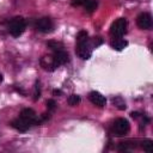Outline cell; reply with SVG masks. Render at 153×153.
Returning <instances> with one entry per match:
<instances>
[{
	"label": "cell",
	"instance_id": "6da1fadb",
	"mask_svg": "<svg viewBox=\"0 0 153 153\" xmlns=\"http://www.w3.org/2000/svg\"><path fill=\"white\" fill-rule=\"evenodd\" d=\"M26 27L25 19L23 17H14L8 24V31L13 37H19Z\"/></svg>",
	"mask_w": 153,
	"mask_h": 153
},
{
	"label": "cell",
	"instance_id": "7a4b0ae2",
	"mask_svg": "<svg viewBox=\"0 0 153 153\" xmlns=\"http://www.w3.org/2000/svg\"><path fill=\"white\" fill-rule=\"evenodd\" d=\"M129 129H130L129 122L126 118H118L114 122L111 127V133L115 136H124L129 133Z\"/></svg>",
	"mask_w": 153,
	"mask_h": 153
},
{
	"label": "cell",
	"instance_id": "3957f363",
	"mask_svg": "<svg viewBox=\"0 0 153 153\" xmlns=\"http://www.w3.org/2000/svg\"><path fill=\"white\" fill-rule=\"evenodd\" d=\"M127 26H128L127 19L126 18H118V19H116L111 24V26H110V33L114 37H122L127 32Z\"/></svg>",
	"mask_w": 153,
	"mask_h": 153
},
{
	"label": "cell",
	"instance_id": "277c9868",
	"mask_svg": "<svg viewBox=\"0 0 153 153\" xmlns=\"http://www.w3.org/2000/svg\"><path fill=\"white\" fill-rule=\"evenodd\" d=\"M75 51H76V55L81 60H88L91 57V55H92V49H91V45L88 43V39L78 42Z\"/></svg>",
	"mask_w": 153,
	"mask_h": 153
},
{
	"label": "cell",
	"instance_id": "5b68a950",
	"mask_svg": "<svg viewBox=\"0 0 153 153\" xmlns=\"http://www.w3.org/2000/svg\"><path fill=\"white\" fill-rule=\"evenodd\" d=\"M36 29L43 33H48L54 29L53 20L49 17H43L36 22Z\"/></svg>",
	"mask_w": 153,
	"mask_h": 153
},
{
	"label": "cell",
	"instance_id": "8992f818",
	"mask_svg": "<svg viewBox=\"0 0 153 153\" xmlns=\"http://www.w3.org/2000/svg\"><path fill=\"white\" fill-rule=\"evenodd\" d=\"M136 24L142 30H148L152 26V16L147 12H142L136 18Z\"/></svg>",
	"mask_w": 153,
	"mask_h": 153
},
{
	"label": "cell",
	"instance_id": "52a82bcc",
	"mask_svg": "<svg viewBox=\"0 0 153 153\" xmlns=\"http://www.w3.org/2000/svg\"><path fill=\"white\" fill-rule=\"evenodd\" d=\"M88 99L91 100V103H92L93 105H96V106H98V108H104L105 104H106L105 97H104L100 92H98V91H92V92H90Z\"/></svg>",
	"mask_w": 153,
	"mask_h": 153
},
{
	"label": "cell",
	"instance_id": "ba28073f",
	"mask_svg": "<svg viewBox=\"0 0 153 153\" xmlns=\"http://www.w3.org/2000/svg\"><path fill=\"white\" fill-rule=\"evenodd\" d=\"M31 124H32V123H31L30 121H27V120H25V118H23V117H20V116L11 122V126H12L14 129L19 130V131H26V130L30 128Z\"/></svg>",
	"mask_w": 153,
	"mask_h": 153
},
{
	"label": "cell",
	"instance_id": "9c48e42d",
	"mask_svg": "<svg viewBox=\"0 0 153 153\" xmlns=\"http://www.w3.org/2000/svg\"><path fill=\"white\" fill-rule=\"evenodd\" d=\"M51 57H53V62H54V65H55L56 68H57L59 66H61V65H65V63L69 60L68 54H67L66 51H63V50H57V51H55Z\"/></svg>",
	"mask_w": 153,
	"mask_h": 153
},
{
	"label": "cell",
	"instance_id": "30bf717a",
	"mask_svg": "<svg viewBox=\"0 0 153 153\" xmlns=\"http://www.w3.org/2000/svg\"><path fill=\"white\" fill-rule=\"evenodd\" d=\"M20 117H23V118L30 121L32 124H38V123L41 122V120L37 118L36 112H35L32 109H30V108H25V109H23V110L20 111Z\"/></svg>",
	"mask_w": 153,
	"mask_h": 153
},
{
	"label": "cell",
	"instance_id": "8fae6325",
	"mask_svg": "<svg viewBox=\"0 0 153 153\" xmlns=\"http://www.w3.org/2000/svg\"><path fill=\"white\" fill-rule=\"evenodd\" d=\"M127 45H128V42H127L126 39L121 38V37H115V39L111 42V48H114V49L117 50V51L123 50Z\"/></svg>",
	"mask_w": 153,
	"mask_h": 153
},
{
	"label": "cell",
	"instance_id": "7c38bea8",
	"mask_svg": "<svg viewBox=\"0 0 153 153\" xmlns=\"http://www.w3.org/2000/svg\"><path fill=\"white\" fill-rule=\"evenodd\" d=\"M41 66L45 69V71H54L56 67H55V65H54V62H53V57L51 56H43L42 59H41Z\"/></svg>",
	"mask_w": 153,
	"mask_h": 153
},
{
	"label": "cell",
	"instance_id": "4fadbf2b",
	"mask_svg": "<svg viewBox=\"0 0 153 153\" xmlns=\"http://www.w3.org/2000/svg\"><path fill=\"white\" fill-rule=\"evenodd\" d=\"M112 104H114L117 109H120V110H126V108H127L126 102L123 100L122 97H115V98H112Z\"/></svg>",
	"mask_w": 153,
	"mask_h": 153
},
{
	"label": "cell",
	"instance_id": "5bb4252c",
	"mask_svg": "<svg viewBox=\"0 0 153 153\" xmlns=\"http://www.w3.org/2000/svg\"><path fill=\"white\" fill-rule=\"evenodd\" d=\"M97 6H98V2H97L96 0H87V1L85 2V5H84L85 10H86L88 13L94 12L96 8H97Z\"/></svg>",
	"mask_w": 153,
	"mask_h": 153
},
{
	"label": "cell",
	"instance_id": "9a60e30c",
	"mask_svg": "<svg viewBox=\"0 0 153 153\" xmlns=\"http://www.w3.org/2000/svg\"><path fill=\"white\" fill-rule=\"evenodd\" d=\"M47 45H48V48H50L54 51L62 50V48H63V44L61 42H57V41H48L47 42Z\"/></svg>",
	"mask_w": 153,
	"mask_h": 153
},
{
	"label": "cell",
	"instance_id": "2e32d148",
	"mask_svg": "<svg viewBox=\"0 0 153 153\" xmlns=\"http://www.w3.org/2000/svg\"><path fill=\"white\" fill-rule=\"evenodd\" d=\"M80 96H78V94H71L69 97H68V99H67V102H68V104L71 105V106H75V105H78L79 103H80Z\"/></svg>",
	"mask_w": 153,
	"mask_h": 153
},
{
	"label": "cell",
	"instance_id": "e0dca14e",
	"mask_svg": "<svg viewBox=\"0 0 153 153\" xmlns=\"http://www.w3.org/2000/svg\"><path fill=\"white\" fill-rule=\"evenodd\" d=\"M141 146H142L145 152H147V153H152L153 152V142L151 140H143Z\"/></svg>",
	"mask_w": 153,
	"mask_h": 153
},
{
	"label": "cell",
	"instance_id": "ac0fdd59",
	"mask_svg": "<svg viewBox=\"0 0 153 153\" xmlns=\"http://www.w3.org/2000/svg\"><path fill=\"white\" fill-rule=\"evenodd\" d=\"M87 37H88L87 31L81 30V31H79L78 35H76V41H78V42H80V41H85V39H87Z\"/></svg>",
	"mask_w": 153,
	"mask_h": 153
},
{
	"label": "cell",
	"instance_id": "d6986e66",
	"mask_svg": "<svg viewBox=\"0 0 153 153\" xmlns=\"http://www.w3.org/2000/svg\"><path fill=\"white\" fill-rule=\"evenodd\" d=\"M39 97H41V90H39L38 84H36V86H35V92H33V100H37Z\"/></svg>",
	"mask_w": 153,
	"mask_h": 153
},
{
	"label": "cell",
	"instance_id": "ffe728a7",
	"mask_svg": "<svg viewBox=\"0 0 153 153\" xmlns=\"http://www.w3.org/2000/svg\"><path fill=\"white\" fill-rule=\"evenodd\" d=\"M45 104H47V108H48L49 110H54V109L56 108V103H55L54 99H48Z\"/></svg>",
	"mask_w": 153,
	"mask_h": 153
},
{
	"label": "cell",
	"instance_id": "44dd1931",
	"mask_svg": "<svg viewBox=\"0 0 153 153\" xmlns=\"http://www.w3.org/2000/svg\"><path fill=\"white\" fill-rule=\"evenodd\" d=\"M86 1L87 0H71V4H72V6L76 7V6H84Z\"/></svg>",
	"mask_w": 153,
	"mask_h": 153
},
{
	"label": "cell",
	"instance_id": "7402d4cb",
	"mask_svg": "<svg viewBox=\"0 0 153 153\" xmlns=\"http://www.w3.org/2000/svg\"><path fill=\"white\" fill-rule=\"evenodd\" d=\"M102 43H103V39H102L100 37H94V39H93V45L98 47V45L102 44Z\"/></svg>",
	"mask_w": 153,
	"mask_h": 153
},
{
	"label": "cell",
	"instance_id": "603a6c76",
	"mask_svg": "<svg viewBox=\"0 0 153 153\" xmlns=\"http://www.w3.org/2000/svg\"><path fill=\"white\" fill-rule=\"evenodd\" d=\"M130 116H131L133 118H139V117H140V114H139L137 111H133V112H130Z\"/></svg>",
	"mask_w": 153,
	"mask_h": 153
},
{
	"label": "cell",
	"instance_id": "cb8c5ba5",
	"mask_svg": "<svg viewBox=\"0 0 153 153\" xmlns=\"http://www.w3.org/2000/svg\"><path fill=\"white\" fill-rule=\"evenodd\" d=\"M53 94H54V96H61L62 92H61V90H54V91H53Z\"/></svg>",
	"mask_w": 153,
	"mask_h": 153
},
{
	"label": "cell",
	"instance_id": "d4e9b609",
	"mask_svg": "<svg viewBox=\"0 0 153 153\" xmlns=\"http://www.w3.org/2000/svg\"><path fill=\"white\" fill-rule=\"evenodd\" d=\"M2 80H4V76H2V74H1V73H0V84H1V82H2Z\"/></svg>",
	"mask_w": 153,
	"mask_h": 153
}]
</instances>
